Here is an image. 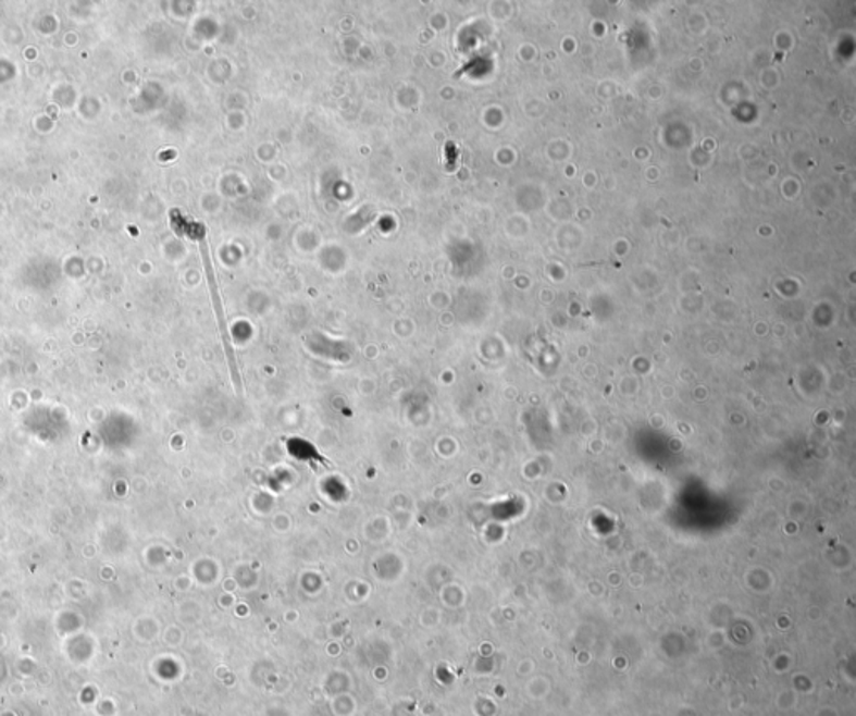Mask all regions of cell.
<instances>
[{
    "label": "cell",
    "mask_w": 856,
    "mask_h": 716,
    "mask_svg": "<svg viewBox=\"0 0 856 716\" xmlns=\"http://www.w3.org/2000/svg\"><path fill=\"white\" fill-rule=\"evenodd\" d=\"M199 250H201L202 267L207 273L208 286H210L211 298H213L214 313H216L218 329L223 338L224 354L228 358L229 372H232L233 385L236 392H241V375H239L238 360H236L235 348H233L232 337H229L228 322L224 316L223 300H221L220 289H218L216 275H214L213 261H211L210 246H208L204 226L199 225Z\"/></svg>",
    "instance_id": "6da1fadb"
}]
</instances>
